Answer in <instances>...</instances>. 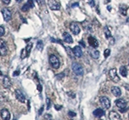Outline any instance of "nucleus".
<instances>
[{
	"label": "nucleus",
	"instance_id": "37998d69",
	"mask_svg": "<svg viewBox=\"0 0 129 120\" xmlns=\"http://www.w3.org/2000/svg\"><path fill=\"white\" fill-rule=\"evenodd\" d=\"M22 1H23V0H16V2H17V3H21Z\"/></svg>",
	"mask_w": 129,
	"mask_h": 120
},
{
	"label": "nucleus",
	"instance_id": "20e7f679",
	"mask_svg": "<svg viewBox=\"0 0 129 120\" xmlns=\"http://www.w3.org/2000/svg\"><path fill=\"white\" fill-rule=\"evenodd\" d=\"M48 5L49 8L53 11H58L61 8V5L59 3H57L56 0H48Z\"/></svg>",
	"mask_w": 129,
	"mask_h": 120
},
{
	"label": "nucleus",
	"instance_id": "1a4fd4ad",
	"mask_svg": "<svg viewBox=\"0 0 129 120\" xmlns=\"http://www.w3.org/2000/svg\"><path fill=\"white\" fill-rule=\"evenodd\" d=\"M0 116H1L3 120H10L11 119L10 112H9V110L6 108L3 109V110H1V112H0Z\"/></svg>",
	"mask_w": 129,
	"mask_h": 120
},
{
	"label": "nucleus",
	"instance_id": "49530a36",
	"mask_svg": "<svg viewBox=\"0 0 129 120\" xmlns=\"http://www.w3.org/2000/svg\"><path fill=\"white\" fill-rule=\"evenodd\" d=\"M101 120H102V119H101Z\"/></svg>",
	"mask_w": 129,
	"mask_h": 120
},
{
	"label": "nucleus",
	"instance_id": "a19ab883",
	"mask_svg": "<svg viewBox=\"0 0 129 120\" xmlns=\"http://www.w3.org/2000/svg\"><path fill=\"white\" fill-rule=\"evenodd\" d=\"M79 3H73L72 5V7H75V6H78Z\"/></svg>",
	"mask_w": 129,
	"mask_h": 120
},
{
	"label": "nucleus",
	"instance_id": "5701e85b",
	"mask_svg": "<svg viewBox=\"0 0 129 120\" xmlns=\"http://www.w3.org/2000/svg\"><path fill=\"white\" fill-rule=\"evenodd\" d=\"M119 11H120V13L122 15H127V7L125 6L122 5L120 7H119Z\"/></svg>",
	"mask_w": 129,
	"mask_h": 120
},
{
	"label": "nucleus",
	"instance_id": "bb28decb",
	"mask_svg": "<svg viewBox=\"0 0 129 120\" xmlns=\"http://www.w3.org/2000/svg\"><path fill=\"white\" fill-rule=\"evenodd\" d=\"M5 34V29L3 26H0V36H3Z\"/></svg>",
	"mask_w": 129,
	"mask_h": 120
},
{
	"label": "nucleus",
	"instance_id": "c03bdc74",
	"mask_svg": "<svg viewBox=\"0 0 129 120\" xmlns=\"http://www.w3.org/2000/svg\"><path fill=\"white\" fill-rule=\"evenodd\" d=\"M13 120H17L16 119H13Z\"/></svg>",
	"mask_w": 129,
	"mask_h": 120
},
{
	"label": "nucleus",
	"instance_id": "58836bf2",
	"mask_svg": "<svg viewBox=\"0 0 129 120\" xmlns=\"http://www.w3.org/2000/svg\"><path fill=\"white\" fill-rule=\"evenodd\" d=\"M128 108H126V107H124V108L119 109V110H120V112H125V110H128Z\"/></svg>",
	"mask_w": 129,
	"mask_h": 120
},
{
	"label": "nucleus",
	"instance_id": "e433bc0d",
	"mask_svg": "<svg viewBox=\"0 0 129 120\" xmlns=\"http://www.w3.org/2000/svg\"><path fill=\"white\" fill-rule=\"evenodd\" d=\"M2 1H3V3L5 4H9L11 3V0H2Z\"/></svg>",
	"mask_w": 129,
	"mask_h": 120
},
{
	"label": "nucleus",
	"instance_id": "9b49d317",
	"mask_svg": "<svg viewBox=\"0 0 129 120\" xmlns=\"http://www.w3.org/2000/svg\"><path fill=\"white\" fill-rule=\"evenodd\" d=\"M88 43L93 48L99 47V41H98L93 36H89L88 37Z\"/></svg>",
	"mask_w": 129,
	"mask_h": 120
},
{
	"label": "nucleus",
	"instance_id": "4c0bfd02",
	"mask_svg": "<svg viewBox=\"0 0 129 120\" xmlns=\"http://www.w3.org/2000/svg\"><path fill=\"white\" fill-rule=\"evenodd\" d=\"M37 90H38L39 91H41H41H42V86H41V85H40V84H39V85L37 86Z\"/></svg>",
	"mask_w": 129,
	"mask_h": 120
},
{
	"label": "nucleus",
	"instance_id": "412c9836",
	"mask_svg": "<svg viewBox=\"0 0 129 120\" xmlns=\"http://www.w3.org/2000/svg\"><path fill=\"white\" fill-rule=\"evenodd\" d=\"M119 73H120L121 76H123L124 77L128 76V70H127V68L125 66H121V67L119 68Z\"/></svg>",
	"mask_w": 129,
	"mask_h": 120
},
{
	"label": "nucleus",
	"instance_id": "a211bd4d",
	"mask_svg": "<svg viewBox=\"0 0 129 120\" xmlns=\"http://www.w3.org/2000/svg\"><path fill=\"white\" fill-rule=\"evenodd\" d=\"M93 114H94V115L95 117L101 118L105 114V112H104V110L102 108H98V109H96V110H94V111L93 112Z\"/></svg>",
	"mask_w": 129,
	"mask_h": 120
},
{
	"label": "nucleus",
	"instance_id": "4be33fe9",
	"mask_svg": "<svg viewBox=\"0 0 129 120\" xmlns=\"http://www.w3.org/2000/svg\"><path fill=\"white\" fill-rule=\"evenodd\" d=\"M104 34H105V36L106 39H111V32L109 31V29L106 27H105L104 28Z\"/></svg>",
	"mask_w": 129,
	"mask_h": 120
},
{
	"label": "nucleus",
	"instance_id": "b1692460",
	"mask_svg": "<svg viewBox=\"0 0 129 120\" xmlns=\"http://www.w3.org/2000/svg\"><path fill=\"white\" fill-rule=\"evenodd\" d=\"M44 48V44H43V41L42 40H39L37 42V44H36V48L38 50H42Z\"/></svg>",
	"mask_w": 129,
	"mask_h": 120
},
{
	"label": "nucleus",
	"instance_id": "a18cd8bd",
	"mask_svg": "<svg viewBox=\"0 0 129 120\" xmlns=\"http://www.w3.org/2000/svg\"><path fill=\"white\" fill-rule=\"evenodd\" d=\"M1 74H2V73H1V72H0V75H1Z\"/></svg>",
	"mask_w": 129,
	"mask_h": 120
},
{
	"label": "nucleus",
	"instance_id": "2f4dec72",
	"mask_svg": "<svg viewBox=\"0 0 129 120\" xmlns=\"http://www.w3.org/2000/svg\"><path fill=\"white\" fill-rule=\"evenodd\" d=\"M88 3L91 6H95V3H94V0H88Z\"/></svg>",
	"mask_w": 129,
	"mask_h": 120
},
{
	"label": "nucleus",
	"instance_id": "dca6fc26",
	"mask_svg": "<svg viewBox=\"0 0 129 120\" xmlns=\"http://www.w3.org/2000/svg\"><path fill=\"white\" fill-rule=\"evenodd\" d=\"M115 105H116L118 107L119 109H122V108H124L127 106V103L126 101L124 99H117L116 101H115Z\"/></svg>",
	"mask_w": 129,
	"mask_h": 120
},
{
	"label": "nucleus",
	"instance_id": "f3484780",
	"mask_svg": "<svg viewBox=\"0 0 129 120\" xmlns=\"http://www.w3.org/2000/svg\"><path fill=\"white\" fill-rule=\"evenodd\" d=\"M63 39H64V42H66L67 44H72L73 42L72 36H71L70 34H69L68 32L63 33Z\"/></svg>",
	"mask_w": 129,
	"mask_h": 120
},
{
	"label": "nucleus",
	"instance_id": "f257e3e1",
	"mask_svg": "<svg viewBox=\"0 0 129 120\" xmlns=\"http://www.w3.org/2000/svg\"><path fill=\"white\" fill-rule=\"evenodd\" d=\"M72 70H73V72L77 75V76H79V77L82 76L83 73H84V70H83L82 66L79 63H77V62H74V63H73Z\"/></svg>",
	"mask_w": 129,
	"mask_h": 120
},
{
	"label": "nucleus",
	"instance_id": "f8f14e48",
	"mask_svg": "<svg viewBox=\"0 0 129 120\" xmlns=\"http://www.w3.org/2000/svg\"><path fill=\"white\" fill-rule=\"evenodd\" d=\"M73 52L74 54V56L77 57V58H80L82 56V48L79 47V46H75L74 48H73Z\"/></svg>",
	"mask_w": 129,
	"mask_h": 120
},
{
	"label": "nucleus",
	"instance_id": "79ce46f5",
	"mask_svg": "<svg viewBox=\"0 0 129 120\" xmlns=\"http://www.w3.org/2000/svg\"><path fill=\"white\" fill-rule=\"evenodd\" d=\"M45 119H51V115L47 114V115H45Z\"/></svg>",
	"mask_w": 129,
	"mask_h": 120
},
{
	"label": "nucleus",
	"instance_id": "a878e982",
	"mask_svg": "<svg viewBox=\"0 0 129 120\" xmlns=\"http://www.w3.org/2000/svg\"><path fill=\"white\" fill-rule=\"evenodd\" d=\"M110 54H111V50L110 49H108V48H106V49H105V51H104V57H107L110 56Z\"/></svg>",
	"mask_w": 129,
	"mask_h": 120
},
{
	"label": "nucleus",
	"instance_id": "39448f33",
	"mask_svg": "<svg viewBox=\"0 0 129 120\" xmlns=\"http://www.w3.org/2000/svg\"><path fill=\"white\" fill-rule=\"evenodd\" d=\"M2 14H3V19L6 22H8L12 19V12L8 8H3L2 9Z\"/></svg>",
	"mask_w": 129,
	"mask_h": 120
},
{
	"label": "nucleus",
	"instance_id": "c9c22d12",
	"mask_svg": "<svg viewBox=\"0 0 129 120\" xmlns=\"http://www.w3.org/2000/svg\"><path fill=\"white\" fill-rule=\"evenodd\" d=\"M62 108L61 106H58V105H55V109H56L57 110H60Z\"/></svg>",
	"mask_w": 129,
	"mask_h": 120
},
{
	"label": "nucleus",
	"instance_id": "423d86ee",
	"mask_svg": "<svg viewBox=\"0 0 129 120\" xmlns=\"http://www.w3.org/2000/svg\"><path fill=\"white\" fill-rule=\"evenodd\" d=\"M99 102L101 103L102 106L105 109H109L111 107V102L110 99L106 97H101L99 99Z\"/></svg>",
	"mask_w": 129,
	"mask_h": 120
},
{
	"label": "nucleus",
	"instance_id": "ddd939ff",
	"mask_svg": "<svg viewBox=\"0 0 129 120\" xmlns=\"http://www.w3.org/2000/svg\"><path fill=\"white\" fill-rule=\"evenodd\" d=\"M3 87L6 89H8L12 86V80L8 76H4L3 81Z\"/></svg>",
	"mask_w": 129,
	"mask_h": 120
},
{
	"label": "nucleus",
	"instance_id": "7c9ffc66",
	"mask_svg": "<svg viewBox=\"0 0 129 120\" xmlns=\"http://www.w3.org/2000/svg\"><path fill=\"white\" fill-rule=\"evenodd\" d=\"M68 114H69V116H70V117H72V118L76 116V113H74V112H73V111H69Z\"/></svg>",
	"mask_w": 129,
	"mask_h": 120
},
{
	"label": "nucleus",
	"instance_id": "72a5a7b5",
	"mask_svg": "<svg viewBox=\"0 0 129 120\" xmlns=\"http://www.w3.org/2000/svg\"><path fill=\"white\" fill-rule=\"evenodd\" d=\"M19 70H17V71H15L14 73H13V76L14 77H17V76H19Z\"/></svg>",
	"mask_w": 129,
	"mask_h": 120
},
{
	"label": "nucleus",
	"instance_id": "2eb2a0df",
	"mask_svg": "<svg viewBox=\"0 0 129 120\" xmlns=\"http://www.w3.org/2000/svg\"><path fill=\"white\" fill-rule=\"evenodd\" d=\"M89 53H90V57L94 59H98L100 56L99 52L95 49V48H90V49L89 50Z\"/></svg>",
	"mask_w": 129,
	"mask_h": 120
},
{
	"label": "nucleus",
	"instance_id": "ea45409f",
	"mask_svg": "<svg viewBox=\"0 0 129 120\" xmlns=\"http://www.w3.org/2000/svg\"><path fill=\"white\" fill-rule=\"evenodd\" d=\"M43 110H44V106H42L41 107V109L40 110V111H39V114L41 115V114H42V112H43Z\"/></svg>",
	"mask_w": 129,
	"mask_h": 120
},
{
	"label": "nucleus",
	"instance_id": "c756f323",
	"mask_svg": "<svg viewBox=\"0 0 129 120\" xmlns=\"http://www.w3.org/2000/svg\"><path fill=\"white\" fill-rule=\"evenodd\" d=\"M64 77V73H59V74H57V79H61V78H63Z\"/></svg>",
	"mask_w": 129,
	"mask_h": 120
},
{
	"label": "nucleus",
	"instance_id": "7ed1b4c3",
	"mask_svg": "<svg viewBox=\"0 0 129 120\" xmlns=\"http://www.w3.org/2000/svg\"><path fill=\"white\" fill-rule=\"evenodd\" d=\"M49 63L55 69H57L60 67V61L55 55H51L49 57Z\"/></svg>",
	"mask_w": 129,
	"mask_h": 120
},
{
	"label": "nucleus",
	"instance_id": "aec40b11",
	"mask_svg": "<svg viewBox=\"0 0 129 120\" xmlns=\"http://www.w3.org/2000/svg\"><path fill=\"white\" fill-rule=\"evenodd\" d=\"M32 43H28L26 48L24 49V51H25V57L29 56L31 50H32Z\"/></svg>",
	"mask_w": 129,
	"mask_h": 120
},
{
	"label": "nucleus",
	"instance_id": "cd10ccee",
	"mask_svg": "<svg viewBox=\"0 0 129 120\" xmlns=\"http://www.w3.org/2000/svg\"><path fill=\"white\" fill-rule=\"evenodd\" d=\"M46 106H47V110H49L50 109V106H51V102H50V99L49 98H47L46 99Z\"/></svg>",
	"mask_w": 129,
	"mask_h": 120
},
{
	"label": "nucleus",
	"instance_id": "6e6552de",
	"mask_svg": "<svg viewBox=\"0 0 129 120\" xmlns=\"http://www.w3.org/2000/svg\"><path fill=\"white\" fill-rule=\"evenodd\" d=\"M70 31L72 32V33L73 35H78L80 33V32H81V29H80L79 26L77 25L76 23H70Z\"/></svg>",
	"mask_w": 129,
	"mask_h": 120
},
{
	"label": "nucleus",
	"instance_id": "393cba45",
	"mask_svg": "<svg viewBox=\"0 0 129 120\" xmlns=\"http://www.w3.org/2000/svg\"><path fill=\"white\" fill-rule=\"evenodd\" d=\"M30 8H31V7H30V6L26 3L23 6H22V8H21V9H22V11H23L26 12V11H28L29 10Z\"/></svg>",
	"mask_w": 129,
	"mask_h": 120
},
{
	"label": "nucleus",
	"instance_id": "f704fd0d",
	"mask_svg": "<svg viewBox=\"0 0 129 120\" xmlns=\"http://www.w3.org/2000/svg\"><path fill=\"white\" fill-rule=\"evenodd\" d=\"M68 95L70 96V97H73V98H74L75 97V94H73V93H72V92H69L68 93Z\"/></svg>",
	"mask_w": 129,
	"mask_h": 120
},
{
	"label": "nucleus",
	"instance_id": "6ab92c4d",
	"mask_svg": "<svg viewBox=\"0 0 129 120\" xmlns=\"http://www.w3.org/2000/svg\"><path fill=\"white\" fill-rule=\"evenodd\" d=\"M111 93L115 95V97H119L121 95V90L117 86H113L111 88Z\"/></svg>",
	"mask_w": 129,
	"mask_h": 120
},
{
	"label": "nucleus",
	"instance_id": "9d476101",
	"mask_svg": "<svg viewBox=\"0 0 129 120\" xmlns=\"http://www.w3.org/2000/svg\"><path fill=\"white\" fill-rule=\"evenodd\" d=\"M15 97L17 98L18 101L22 103H25V96H24L23 93L21 92V90H16L15 91Z\"/></svg>",
	"mask_w": 129,
	"mask_h": 120
},
{
	"label": "nucleus",
	"instance_id": "0eeeda50",
	"mask_svg": "<svg viewBox=\"0 0 129 120\" xmlns=\"http://www.w3.org/2000/svg\"><path fill=\"white\" fill-rule=\"evenodd\" d=\"M109 76H110L111 79L114 82H119V77L117 75V71L115 69H111L109 71Z\"/></svg>",
	"mask_w": 129,
	"mask_h": 120
},
{
	"label": "nucleus",
	"instance_id": "4468645a",
	"mask_svg": "<svg viewBox=\"0 0 129 120\" xmlns=\"http://www.w3.org/2000/svg\"><path fill=\"white\" fill-rule=\"evenodd\" d=\"M109 119L110 120H121L120 115L116 111H111L109 113Z\"/></svg>",
	"mask_w": 129,
	"mask_h": 120
},
{
	"label": "nucleus",
	"instance_id": "c85d7f7f",
	"mask_svg": "<svg viewBox=\"0 0 129 120\" xmlns=\"http://www.w3.org/2000/svg\"><path fill=\"white\" fill-rule=\"evenodd\" d=\"M27 3H28V5L30 6L31 8H32L33 6H34V3H33V0H28V1L27 2Z\"/></svg>",
	"mask_w": 129,
	"mask_h": 120
},
{
	"label": "nucleus",
	"instance_id": "473e14b6",
	"mask_svg": "<svg viewBox=\"0 0 129 120\" xmlns=\"http://www.w3.org/2000/svg\"><path fill=\"white\" fill-rule=\"evenodd\" d=\"M35 1H36V3L39 4V5H43L44 3V0H35Z\"/></svg>",
	"mask_w": 129,
	"mask_h": 120
},
{
	"label": "nucleus",
	"instance_id": "f03ea898",
	"mask_svg": "<svg viewBox=\"0 0 129 120\" xmlns=\"http://www.w3.org/2000/svg\"><path fill=\"white\" fill-rule=\"evenodd\" d=\"M8 52V47L6 42L3 39H0V56L5 57Z\"/></svg>",
	"mask_w": 129,
	"mask_h": 120
}]
</instances>
